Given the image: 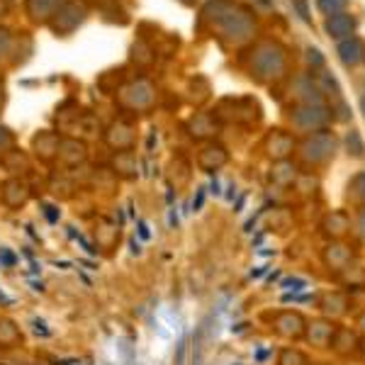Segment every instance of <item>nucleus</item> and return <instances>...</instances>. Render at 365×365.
I'll use <instances>...</instances> for the list:
<instances>
[{
  "label": "nucleus",
  "instance_id": "obj_1",
  "mask_svg": "<svg viewBox=\"0 0 365 365\" xmlns=\"http://www.w3.org/2000/svg\"><path fill=\"white\" fill-rule=\"evenodd\" d=\"M202 15L217 25L222 34L232 42H246L253 34V20L246 10L234 5V0H210L205 5Z\"/></svg>",
  "mask_w": 365,
  "mask_h": 365
},
{
  "label": "nucleus",
  "instance_id": "obj_2",
  "mask_svg": "<svg viewBox=\"0 0 365 365\" xmlns=\"http://www.w3.org/2000/svg\"><path fill=\"white\" fill-rule=\"evenodd\" d=\"M282 68H285V54H282L278 44L266 42L256 46L251 58V71L258 78H275V76L282 73Z\"/></svg>",
  "mask_w": 365,
  "mask_h": 365
},
{
  "label": "nucleus",
  "instance_id": "obj_3",
  "mask_svg": "<svg viewBox=\"0 0 365 365\" xmlns=\"http://www.w3.org/2000/svg\"><path fill=\"white\" fill-rule=\"evenodd\" d=\"M86 17H88V5L83 0H66L49 20V27L54 29L56 34H71L73 29H78L83 25Z\"/></svg>",
  "mask_w": 365,
  "mask_h": 365
},
{
  "label": "nucleus",
  "instance_id": "obj_4",
  "mask_svg": "<svg viewBox=\"0 0 365 365\" xmlns=\"http://www.w3.org/2000/svg\"><path fill=\"white\" fill-rule=\"evenodd\" d=\"M120 100L129 110H146L154 105V86H151L149 81L139 78V81H134V83L122 88Z\"/></svg>",
  "mask_w": 365,
  "mask_h": 365
},
{
  "label": "nucleus",
  "instance_id": "obj_5",
  "mask_svg": "<svg viewBox=\"0 0 365 365\" xmlns=\"http://www.w3.org/2000/svg\"><path fill=\"white\" fill-rule=\"evenodd\" d=\"M302 149H304V158H309V161H327L334 154V149H336V139H334V134L322 132L304 141Z\"/></svg>",
  "mask_w": 365,
  "mask_h": 365
},
{
  "label": "nucleus",
  "instance_id": "obj_6",
  "mask_svg": "<svg viewBox=\"0 0 365 365\" xmlns=\"http://www.w3.org/2000/svg\"><path fill=\"white\" fill-rule=\"evenodd\" d=\"M105 141L117 151H132L134 127L127 125V122H115V125H110V129L105 132Z\"/></svg>",
  "mask_w": 365,
  "mask_h": 365
},
{
  "label": "nucleus",
  "instance_id": "obj_7",
  "mask_svg": "<svg viewBox=\"0 0 365 365\" xmlns=\"http://www.w3.org/2000/svg\"><path fill=\"white\" fill-rule=\"evenodd\" d=\"M324 29H327V34L334 39H349L351 34L356 32V17L349 13L329 15V20L324 22Z\"/></svg>",
  "mask_w": 365,
  "mask_h": 365
},
{
  "label": "nucleus",
  "instance_id": "obj_8",
  "mask_svg": "<svg viewBox=\"0 0 365 365\" xmlns=\"http://www.w3.org/2000/svg\"><path fill=\"white\" fill-rule=\"evenodd\" d=\"M292 120H295V125L304 129H317V127L327 125L329 113L324 108H319V105H307V108H297L295 113H292Z\"/></svg>",
  "mask_w": 365,
  "mask_h": 365
},
{
  "label": "nucleus",
  "instance_id": "obj_9",
  "mask_svg": "<svg viewBox=\"0 0 365 365\" xmlns=\"http://www.w3.org/2000/svg\"><path fill=\"white\" fill-rule=\"evenodd\" d=\"M63 3L66 0H25V8L34 22H49Z\"/></svg>",
  "mask_w": 365,
  "mask_h": 365
},
{
  "label": "nucleus",
  "instance_id": "obj_10",
  "mask_svg": "<svg viewBox=\"0 0 365 365\" xmlns=\"http://www.w3.org/2000/svg\"><path fill=\"white\" fill-rule=\"evenodd\" d=\"M56 156L61 158L66 166H78V163L86 161L88 149H86L83 141H78V139H63L61 144H58V154Z\"/></svg>",
  "mask_w": 365,
  "mask_h": 365
},
{
  "label": "nucleus",
  "instance_id": "obj_11",
  "mask_svg": "<svg viewBox=\"0 0 365 365\" xmlns=\"http://www.w3.org/2000/svg\"><path fill=\"white\" fill-rule=\"evenodd\" d=\"M27 200H29L27 182H22L20 178L3 182V202L8 205V207H22Z\"/></svg>",
  "mask_w": 365,
  "mask_h": 365
},
{
  "label": "nucleus",
  "instance_id": "obj_12",
  "mask_svg": "<svg viewBox=\"0 0 365 365\" xmlns=\"http://www.w3.org/2000/svg\"><path fill=\"white\" fill-rule=\"evenodd\" d=\"M339 58L346 63V66H356L365 58V49H363V42L356 37H349V39H341L339 44Z\"/></svg>",
  "mask_w": 365,
  "mask_h": 365
},
{
  "label": "nucleus",
  "instance_id": "obj_13",
  "mask_svg": "<svg viewBox=\"0 0 365 365\" xmlns=\"http://www.w3.org/2000/svg\"><path fill=\"white\" fill-rule=\"evenodd\" d=\"M227 149L225 146H220V144H210V146H205L202 151H200V158H197V163L202 166L205 170H217V168H222L227 163Z\"/></svg>",
  "mask_w": 365,
  "mask_h": 365
},
{
  "label": "nucleus",
  "instance_id": "obj_14",
  "mask_svg": "<svg viewBox=\"0 0 365 365\" xmlns=\"http://www.w3.org/2000/svg\"><path fill=\"white\" fill-rule=\"evenodd\" d=\"M58 144H61V139H58L54 132H42L39 137H34V149H37V154L42 158L56 156L58 154Z\"/></svg>",
  "mask_w": 365,
  "mask_h": 365
},
{
  "label": "nucleus",
  "instance_id": "obj_15",
  "mask_svg": "<svg viewBox=\"0 0 365 365\" xmlns=\"http://www.w3.org/2000/svg\"><path fill=\"white\" fill-rule=\"evenodd\" d=\"M268 149H270V156L282 158L292 151V139L287 137L285 132H273V137L268 139Z\"/></svg>",
  "mask_w": 365,
  "mask_h": 365
},
{
  "label": "nucleus",
  "instance_id": "obj_16",
  "mask_svg": "<svg viewBox=\"0 0 365 365\" xmlns=\"http://www.w3.org/2000/svg\"><path fill=\"white\" fill-rule=\"evenodd\" d=\"M215 129H217V122H215V117H210V115H195L190 120L192 137H207V134H212Z\"/></svg>",
  "mask_w": 365,
  "mask_h": 365
},
{
  "label": "nucleus",
  "instance_id": "obj_17",
  "mask_svg": "<svg viewBox=\"0 0 365 365\" xmlns=\"http://www.w3.org/2000/svg\"><path fill=\"white\" fill-rule=\"evenodd\" d=\"M20 329L15 327L10 319H0V346L5 349H13V346L20 344Z\"/></svg>",
  "mask_w": 365,
  "mask_h": 365
},
{
  "label": "nucleus",
  "instance_id": "obj_18",
  "mask_svg": "<svg viewBox=\"0 0 365 365\" xmlns=\"http://www.w3.org/2000/svg\"><path fill=\"white\" fill-rule=\"evenodd\" d=\"M113 166H115V170H120V173H125V175L137 173V161H134L132 151H117Z\"/></svg>",
  "mask_w": 365,
  "mask_h": 365
},
{
  "label": "nucleus",
  "instance_id": "obj_19",
  "mask_svg": "<svg viewBox=\"0 0 365 365\" xmlns=\"http://www.w3.org/2000/svg\"><path fill=\"white\" fill-rule=\"evenodd\" d=\"M317 5H319L322 13L336 15V13H344L346 5H349V0H317Z\"/></svg>",
  "mask_w": 365,
  "mask_h": 365
},
{
  "label": "nucleus",
  "instance_id": "obj_20",
  "mask_svg": "<svg viewBox=\"0 0 365 365\" xmlns=\"http://www.w3.org/2000/svg\"><path fill=\"white\" fill-rule=\"evenodd\" d=\"M346 144H349V151L353 156H363L365 154V144H363V139H361V134H358V132H351L349 139H346Z\"/></svg>",
  "mask_w": 365,
  "mask_h": 365
},
{
  "label": "nucleus",
  "instance_id": "obj_21",
  "mask_svg": "<svg viewBox=\"0 0 365 365\" xmlns=\"http://www.w3.org/2000/svg\"><path fill=\"white\" fill-rule=\"evenodd\" d=\"M307 61H309V66L322 68L324 66V54L317 49V46H309V49H307Z\"/></svg>",
  "mask_w": 365,
  "mask_h": 365
},
{
  "label": "nucleus",
  "instance_id": "obj_22",
  "mask_svg": "<svg viewBox=\"0 0 365 365\" xmlns=\"http://www.w3.org/2000/svg\"><path fill=\"white\" fill-rule=\"evenodd\" d=\"M292 5L297 8L299 17H302L304 22H312V15H309V8H307V0H292Z\"/></svg>",
  "mask_w": 365,
  "mask_h": 365
},
{
  "label": "nucleus",
  "instance_id": "obj_23",
  "mask_svg": "<svg viewBox=\"0 0 365 365\" xmlns=\"http://www.w3.org/2000/svg\"><path fill=\"white\" fill-rule=\"evenodd\" d=\"M10 42H13V37H10V32H8V29H0V56H3V54H8Z\"/></svg>",
  "mask_w": 365,
  "mask_h": 365
},
{
  "label": "nucleus",
  "instance_id": "obj_24",
  "mask_svg": "<svg viewBox=\"0 0 365 365\" xmlns=\"http://www.w3.org/2000/svg\"><path fill=\"white\" fill-rule=\"evenodd\" d=\"M10 141H13V134L8 132L5 127H0V151H5L10 146Z\"/></svg>",
  "mask_w": 365,
  "mask_h": 365
},
{
  "label": "nucleus",
  "instance_id": "obj_25",
  "mask_svg": "<svg viewBox=\"0 0 365 365\" xmlns=\"http://www.w3.org/2000/svg\"><path fill=\"white\" fill-rule=\"evenodd\" d=\"M353 190H356L358 195H363V197H365V173L356 175V180H353Z\"/></svg>",
  "mask_w": 365,
  "mask_h": 365
},
{
  "label": "nucleus",
  "instance_id": "obj_26",
  "mask_svg": "<svg viewBox=\"0 0 365 365\" xmlns=\"http://www.w3.org/2000/svg\"><path fill=\"white\" fill-rule=\"evenodd\" d=\"M182 5H195V0H180Z\"/></svg>",
  "mask_w": 365,
  "mask_h": 365
},
{
  "label": "nucleus",
  "instance_id": "obj_27",
  "mask_svg": "<svg viewBox=\"0 0 365 365\" xmlns=\"http://www.w3.org/2000/svg\"><path fill=\"white\" fill-rule=\"evenodd\" d=\"M361 110H363V113H365V96L361 98Z\"/></svg>",
  "mask_w": 365,
  "mask_h": 365
}]
</instances>
